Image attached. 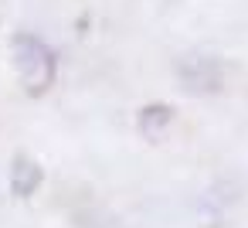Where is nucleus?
<instances>
[{"label":"nucleus","instance_id":"nucleus-1","mask_svg":"<svg viewBox=\"0 0 248 228\" xmlns=\"http://www.w3.org/2000/svg\"><path fill=\"white\" fill-rule=\"evenodd\" d=\"M11 58H14V68H17V79L24 85L28 96H45L51 85H55V75H58V58L55 51L38 38V34H14L11 41Z\"/></svg>","mask_w":248,"mask_h":228},{"label":"nucleus","instance_id":"nucleus-2","mask_svg":"<svg viewBox=\"0 0 248 228\" xmlns=\"http://www.w3.org/2000/svg\"><path fill=\"white\" fill-rule=\"evenodd\" d=\"M177 82L187 96H214L224 89V65L207 55L184 58L177 65Z\"/></svg>","mask_w":248,"mask_h":228},{"label":"nucleus","instance_id":"nucleus-3","mask_svg":"<svg viewBox=\"0 0 248 228\" xmlns=\"http://www.w3.org/2000/svg\"><path fill=\"white\" fill-rule=\"evenodd\" d=\"M170 126H173V109L167 102H150L136 113V130L146 143H160Z\"/></svg>","mask_w":248,"mask_h":228},{"label":"nucleus","instance_id":"nucleus-4","mask_svg":"<svg viewBox=\"0 0 248 228\" xmlns=\"http://www.w3.org/2000/svg\"><path fill=\"white\" fill-rule=\"evenodd\" d=\"M41 180H45L41 163H38L34 157L17 153V157H14V163H11V194L24 201V197H31V194L41 187Z\"/></svg>","mask_w":248,"mask_h":228}]
</instances>
